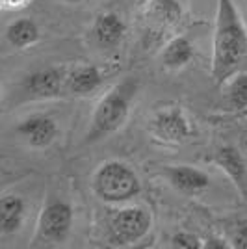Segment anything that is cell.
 <instances>
[{
    "instance_id": "obj_14",
    "label": "cell",
    "mask_w": 247,
    "mask_h": 249,
    "mask_svg": "<svg viewBox=\"0 0 247 249\" xmlns=\"http://www.w3.org/2000/svg\"><path fill=\"white\" fill-rule=\"evenodd\" d=\"M39 37H41V32H39L37 22L28 19V17H22V19L10 22L8 28H6V39L15 49L34 47L39 41Z\"/></svg>"
},
{
    "instance_id": "obj_3",
    "label": "cell",
    "mask_w": 247,
    "mask_h": 249,
    "mask_svg": "<svg viewBox=\"0 0 247 249\" xmlns=\"http://www.w3.org/2000/svg\"><path fill=\"white\" fill-rule=\"evenodd\" d=\"M91 190L103 203L123 205L141 194V180L128 164L106 160L93 173Z\"/></svg>"
},
{
    "instance_id": "obj_7",
    "label": "cell",
    "mask_w": 247,
    "mask_h": 249,
    "mask_svg": "<svg viewBox=\"0 0 247 249\" xmlns=\"http://www.w3.org/2000/svg\"><path fill=\"white\" fill-rule=\"evenodd\" d=\"M67 73L60 67H45L26 74L19 84V97L22 101H47L63 95Z\"/></svg>"
},
{
    "instance_id": "obj_5",
    "label": "cell",
    "mask_w": 247,
    "mask_h": 249,
    "mask_svg": "<svg viewBox=\"0 0 247 249\" xmlns=\"http://www.w3.org/2000/svg\"><path fill=\"white\" fill-rule=\"evenodd\" d=\"M153 229V216L145 207H123L108 218V240L112 246H134Z\"/></svg>"
},
{
    "instance_id": "obj_1",
    "label": "cell",
    "mask_w": 247,
    "mask_h": 249,
    "mask_svg": "<svg viewBox=\"0 0 247 249\" xmlns=\"http://www.w3.org/2000/svg\"><path fill=\"white\" fill-rule=\"evenodd\" d=\"M247 56V28L234 0H217L214 39H212V65L210 76L219 84L227 82L236 73L238 65Z\"/></svg>"
},
{
    "instance_id": "obj_17",
    "label": "cell",
    "mask_w": 247,
    "mask_h": 249,
    "mask_svg": "<svg viewBox=\"0 0 247 249\" xmlns=\"http://www.w3.org/2000/svg\"><path fill=\"white\" fill-rule=\"evenodd\" d=\"M155 13L158 19L165 22H176L182 15V10L176 0H156Z\"/></svg>"
},
{
    "instance_id": "obj_23",
    "label": "cell",
    "mask_w": 247,
    "mask_h": 249,
    "mask_svg": "<svg viewBox=\"0 0 247 249\" xmlns=\"http://www.w3.org/2000/svg\"><path fill=\"white\" fill-rule=\"evenodd\" d=\"M63 2H67V4H80L84 0H63Z\"/></svg>"
},
{
    "instance_id": "obj_18",
    "label": "cell",
    "mask_w": 247,
    "mask_h": 249,
    "mask_svg": "<svg viewBox=\"0 0 247 249\" xmlns=\"http://www.w3.org/2000/svg\"><path fill=\"white\" fill-rule=\"evenodd\" d=\"M171 248L175 249H199L203 248L201 240L197 238L194 232L188 231H178L171 236Z\"/></svg>"
},
{
    "instance_id": "obj_13",
    "label": "cell",
    "mask_w": 247,
    "mask_h": 249,
    "mask_svg": "<svg viewBox=\"0 0 247 249\" xmlns=\"http://www.w3.org/2000/svg\"><path fill=\"white\" fill-rule=\"evenodd\" d=\"M26 216V201L21 196H4L0 199V234L11 236L22 227Z\"/></svg>"
},
{
    "instance_id": "obj_16",
    "label": "cell",
    "mask_w": 247,
    "mask_h": 249,
    "mask_svg": "<svg viewBox=\"0 0 247 249\" xmlns=\"http://www.w3.org/2000/svg\"><path fill=\"white\" fill-rule=\"evenodd\" d=\"M227 103L230 110H247V73H234L227 80Z\"/></svg>"
},
{
    "instance_id": "obj_12",
    "label": "cell",
    "mask_w": 247,
    "mask_h": 249,
    "mask_svg": "<svg viewBox=\"0 0 247 249\" xmlns=\"http://www.w3.org/2000/svg\"><path fill=\"white\" fill-rule=\"evenodd\" d=\"M104 82V76L97 65H80L74 71L67 74L65 89L71 95L86 97V95L97 91Z\"/></svg>"
},
{
    "instance_id": "obj_2",
    "label": "cell",
    "mask_w": 247,
    "mask_h": 249,
    "mask_svg": "<svg viewBox=\"0 0 247 249\" xmlns=\"http://www.w3.org/2000/svg\"><path fill=\"white\" fill-rule=\"evenodd\" d=\"M138 91L140 82L136 78H124L123 82L115 84L95 106L84 143H97L123 128L128 121Z\"/></svg>"
},
{
    "instance_id": "obj_8",
    "label": "cell",
    "mask_w": 247,
    "mask_h": 249,
    "mask_svg": "<svg viewBox=\"0 0 247 249\" xmlns=\"http://www.w3.org/2000/svg\"><path fill=\"white\" fill-rule=\"evenodd\" d=\"M15 132L34 149H47L51 147L60 134L56 121L43 114H34L15 126Z\"/></svg>"
},
{
    "instance_id": "obj_11",
    "label": "cell",
    "mask_w": 247,
    "mask_h": 249,
    "mask_svg": "<svg viewBox=\"0 0 247 249\" xmlns=\"http://www.w3.org/2000/svg\"><path fill=\"white\" fill-rule=\"evenodd\" d=\"M212 162L225 171L238 192L247 199V158L244 151L232 145L219 147L212 156Z\"/></svg>"
},
{
    "instance_id": "obj_15",
    "label": "cell",
    "mask_w": 247,
    "mask_h": 249,
    "mask_svg": "<svg viewBox=\"0 0 247 249\" xmlns=\"http://www.w3.org/2000/svg\"><path fill=\"white\" fill-rule=\"evenodd\" d=\"M195 56V45L186 36H176L165 45L162 52V62L167 69H182L194 60Z\"/></svg>"
},
{
    "instance_id": "obj_9",
    "label": "cell",
    "mask_w": 247,
    "mask_h": 249,
    "mask_svg": "<svg viewBox=\"0 0 247 249\" xmlns=\"http://www.w3.org/2000/svg\"><path fill=\"white\" fill-rule=\"evenodd\" d=\"M162 173L167 178L171 188L184 196H201L210 188V177L203 169L188 164H178V166H164Z\"/></svg>"
},
{
    "instance_id": "obj_4",
    "label": "cell",
    "mask_w": 247,
    "mask_h": 249,
    "mask_svg": "<svg viewBox=\"0 0 247 249\" xmlns=\"http://www.w3.org/2000/svg\"><path fill=\"white\" fill-rule=\"evenodd\" d=\"M74 223V212L69 201L49 196L37 216L35 232L32 238L34 248H58L67 242Z\"/></svg>"
},
{
    "instance_id": "obj_19",
    "label": "cell",
    "mask_w": 247,
    "mask_h": 249,
    "mask_svg": "<svg viewBox=\"0 0 247 249\" xmlns=\"http://www.w3.org/2000/svg\"><path fill=\"white\" fill-rule=\"evenodd\" d=\"M230 248L234 249H247V219L238 221L234 229L230 231Z\"/></svg>"
},
{
    "instance_id": "obj_22",
    "label": "cell",
    "mask_w": 247,
    "mask_h": 249,
    "mask_svg": "<svg viewBox=\"0 0 247 249\" xmlns=\"http://www.w3.org/2000/svg\"><path fill=\"white\" fill-rule=\"evenodd\" d=\"M242 151H244V155L247 158V134L244 136V140H242Z\"/></svg>"
},
{
    "instance_id": "obj_20",
    "label": "cell",
    "mask_w": 247,
    "mask_h": 249,
    "mask_svg": "<svg viewBox=\"0 0 247 249\" xmlns=\"http://www.w3.org/2000/svg\"><path fill=\"white\" fill-rule=\"evenodd\" d=\"M32 0H2V8L4 10H22L30 4Z\"/></svg>"
},
{
    "instance_id": "obj_10",
    "label": "cell",
    "mask_w": 247,
    "mask_h": 249,
    "mask_svg": "<svg viewBox=\"0 0 247 249\" xmlns=\"http://www.w3.org/2000/svg\"><path fill=\"white\" fill-rule=\"evenodd\" d=\"M124 34H126V24L113 11L97 15L91 24V30H89L91 41L101 51H112L115 47H119L123 41Z\"/></svg>"
},
{
    "instance_id": "obj_21",
    "label": "cell",
    "mask_w": 247,
    "mask_h": 249,
    "mask_svg": "<svg viewBox=\"0 0 247 249\" xmlns=\"http://www.w3.org/2000/svg\"><path fill=\"white\" fill-rule=\"evenodd\" d=\"M203 248H208V249H225V248H230V244H227V240H223V238L210 236V238L206 240V244H203Z\"/></svg>"
},
{
    "instance_id": "obj_6",
    "label": "cell",
    "mask_w": 247,
    "mask_h": 249,
    "mask_svg": "<svg viewBox=\"0 0 247 249\" xmlns=\"http://www.w3.org/2000/svg\"><path fill=\"white\" fill-rule=\"evenodd\" d=\"M149 130L156 140L171 145L184 143L194 134V126L188 115L176 104H167L155 110V114L149 119Z\"/></svg>"
}]
</instances>
